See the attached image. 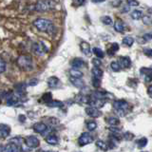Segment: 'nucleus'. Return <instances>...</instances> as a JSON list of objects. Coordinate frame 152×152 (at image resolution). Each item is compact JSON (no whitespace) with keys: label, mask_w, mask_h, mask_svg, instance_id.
I'll return each instance as SVG.
<instances>
[{"label":"nucleus","mask_w":152,"mask_h":152,"mask_svg":"<svg viewBox=\"0 0 152 152\" xmlns=\"http://www.w3.org/2000/svg\"><path fill=\"white\" fill-rule=\"evenodd\" d=\"M33 25H34V27L38 31H40L42 32H48V33H50V34H53L55 32L53 23L50 20H48V19L38 18L33 22Z\"/></svg>","instance_id":"obj_1"},{"label":"nucleus","mask_w":152,"mask_h":152,"mask_svg":"<svg viewBox=\"0 0 152 152\" xmlns=\"http://www.w3.org/2000/svg\"><path fill=\"white\" fill-rule=\"evenodd\" d=\"M17 65L22 70L30 71L33 69L32 58L30 55H21L17 59Z\"/></svg>","instance_id":"obj_2"},{"label":"nucleus","mask_w":152,"mask_h":152,"mask_svg":"<svg viewBox=\"0 0 152 152\" xmlns=\"http://www.w3.org/2000/svg\"><path fill=\"white\" fill-rule=\"evenodd\" d=\"M113 107L115 108L116 112L119 114V116L121 117L126 116V113L130 109V104L126 100H117V101L113 103Z\"/></svg>","instance_id":"obj_3"},{"label":"nucleus","mask_w":152,"mask_h":152,"mask_svg":"<svg viewBox=\"0 0 152 152\" xmlns=\"http://www.w3.org/2000/svg\"><path fill=\"white\" fill-rule=\"evenodd\" d=\"M56 6V2L54 0H40L35 5V11L37 12H48L53 10Z\"/></svg>","instance_id":"obj_4"},{"label":"nucleus","mask_w":152,"mask_h":152,"mask_svg":"<svg viewBox=\"0 0 152 152\" xmlns=\"http://www.w3.org/2000/svg\"><path fill=\"white\" fill-rule=\"evenodd\" d=\"M93 141H94L93 137L90 135L88 132H84L79 137L78 144L80 146H84V145H87L88 144H91Z\"/></svg>","instance_id":"obj_5"},{"label":"nucleus","mask_w":152,"mask_h":152,"mask_svg":"<svg viewBox=\"0 0 152 152\" xmlns=\"http://www.w3.org/2000/svg\"><path fill=\"white\" fill-rule=\"evenodd\" d=\"M25 145L30 148H36L40 145V141L36 136L31 135L25 138Z\"/></svg>","instance_id":"obj_6"},{"label":"nucleus","mask_w":152,"mask_h":152,"mask_svg":"<svg viewBox=\"0 0 152 152\" xmlns=\"http://www.w3.org/2000/svg\"><path fill=\"white\" fill-rule=\"evenodd\" d=\"M86 113L87 115H88L89 117L92 118H99L102 116V111L100 110L98 107H95L93 106H89L88 107H86Z\"/></svg>","instance_id":"obj_7"},{"label":"nucleus","mask_w":152,"mask_h":152,"mask_svg":"<svg viewBox=\"0 0 152 152\" xmlns=\"http://www.w3.org/2000/svg\"><path fill=\"white\" fill-rule=\"evenodd\" d=\"M32 51L34 52L35 54H37V55H42L43 53H44V52L49 51V50H48V48L45 46L44 43L40 42V43H35V44L33 45Z\"/></svg>","instance_id":"obj_8"},{"label":"nucleus","mask_w":152,"mask_h":152,"mask_svg":"<svg viewBox=\"0 0 152 152\" xmlns=\"http://www.w3.org/2000/svg\"><path fill=\"white\" fill-rule=\"evenodd\" d=\"M32 129L36 133H39V134H45L47 131H50V130H48L49 127H48V126L44 123H35L34 125L32 126Z\"/></svg>","instance_id":"obj_9"},{"label":"nucleus","mask_w":152,"mask_h":152,"mask_svg":"<svg viewBox=\"0 0 152 152\" xmlns=\"http://www.w3.org/2000/svg\"><path fill=\"white\" fill-rule=\"evenodd\" d=\"M21 150L22 149L20 148V145L12 142H10L2 149V151H5V152H16V151H21Z\"/></svg>","instance_id":"obj_10"},{"label":"nucleus","mask_w":152,"mask_h":152,"mask_svg":"<svg viewBox=\"0 0 152 152\" xmlns=\"http://www.w3.org/2000/svg\"><path fill=\"white\" fill-rule=\"evenodd\" d=\"M69 82L72 84L75 88H77L82 89V88H86V84H85L84 81L82 80V78H76V77H72V76H70V77H69Z\"/></svg>","instance_id":"obj_11"},{"label":"nucleus","mask_w":152,"mask_h":152,"mask_svg":"<svg viewBox=\"0 0 152 152\" xmlns=\"http://www.w3.org/2000/svg\"><path fill=\"white\" fill-rule=\"evenodd\" d=\"M118 63L120 65L121 68L128 69V68H130V66H131V60L129 57H127V56H121V57H119Z\"/></svg>","instance_id":"obj_12"},{"label":"nucleus","mask_w":152,"mask_h":152,"mask_svg":"<svg viewBox=\"0 0 152 152\" xmlns=\"http://www.w3.org/2000/svg\"><path fill=\"white\" fill-rule=\"evenodd\" d=\"M48 85L50 88H57L61 86V81L56 76H51L48 79Z\"/></svg>","instance_id":"obj_13"},{"label":"nucleus","mask_w":152,"mask_h":152,"mask_svg":"<svg viewBox=\"0 0 152 152\" xmlns=\"http://www.w3.org/2000/svg\"><path fill=\"white\" fill-rule=\"evenodd\" d=\"M11 134V126L5 124H0V136L2 138H7Z\"/></svg>","instance_id":"obj_14"},{"label":"nucleus","mask_w":152,"mask_h":152,"mask_svg":"<svg viewBox=\"0 0 152 152\" xmlns=\"http://www.w3.org/2000/svg\"><path fill=\"white\" fill-rule=\"evenodd\" d=\"M119 50V45L118 43H112L109 45V47H107V52L109 56H113L115 54V52Z\"/></svg>","instance_id":"obj_15"},{"label":"nucleus","mask_w":152,"mask_h":152,"mask_svg":"<svg viewBox=\"0 0 152 152\" xmlns=\"http://www.w3.org/2000/svg\"><path fill=\"white\" fill-rule=\"evenodd\" d=\"M80 49H81V51L83 52L84 54L86 55H90V53H91V49H90V46L88 42H82L80 44Z\"/></svg>","instance_id":"obj_16"},{"label":"nucleus","mask_w":152,"mask_h":152,"mask_svg":"<svg viewBox=\"0 0 152 152\" xmlns=\"http://www.w3.org/2000/svg\"><path fill=\"white\" fill-rule=\"evenodd\" d=\"M45 141L48 142L49 145H55L58 144V137H57L56 135L54 134H49V135H47L46 138H45Z\"/></svg>","instance_id":"obj_17"},{"label":"nucleus","mask_w":152,"mask_h":152,"mask_svg":"<svg viewBox=\"0 0 152 152\" xmlns=\"http://www.w3.org/2000/svg\"><path fill=\"white\" fill-rule=\"evenodd\" d=\"M19 102V96L15 94L11 93L10 94V97L7 98V104L8 106H15L16 104Z\"/></svg>","instance_id":"obj_18"},{"label":"nucleus","mask_w":152,"mask_h":152,"mask_svg":"<svg viewBox=\"0 0 152 152\" xmlns=\"http://www.w3.org/2000/svg\"><path fill=\"white\" fill-rule=\"evenodd\" d=\"M71 66L75 69H80L84 66V60L81 58H74L70 63Z\"/></svg>","instance_id":"obj_19"},{"label":"nucleus","mask_w":152,"mask_h":152,"mask_svg":"<svg viewBox=\"0 0 152 152\" xmlns=\"http://www.w3.org/2000/svg\"><path fill=\"white\" fill-rule=\"evenodd\" d=\"M91 72H92L93 77L100 78V79L103 77V74H104L103 70L100 69V66H93V68L91 69Z\"/></svg>","instance_id":"obj_20"},{"label":"nucleus","mask_w":152,"mask_h":152,"mask_svg":"<svg viewBox=\"0 0 152 152\" xmlns=\"http://www.w3.org/2000/svg\"><path fill=\"white\" fill-rule=\"evenodd\" d=\"M114 30L118 32H123L124 30H125V24H124V22L120 20V19H118L115 24H114Z\"/></svg>","instance_id":"obj_21"},{"label":"nucleus","mask_w":152,"mask_h":152,"mask_svg":"<svg viewBox=\"0 0 152 152\" xmlns=\"http://www.w3.org/2000/svg\"><path fill=\"white\" fill-rule=\"evenodd\" d=\"M69 74H70V76L76 77V78H82L84 76V73L82 72V71L79 70L78 69H75V68H72V69H69Z\"/></svg>","instance_id":"obj_22"},{"label":"nucleus","mask_w":152,"mask_h":152,"mask_svg":"<svg viewBox=\"0 0 152 152\" xmlns=\"http://www.w3.org/2000/svg\"><path fill=\"white\" fill-rule=\"evenodd\" d=\"M46 104L50 107H62L64 106V104L62 102L57 101V100H53V99H52L51 101H50L49 103H47Z\"/></svg>","instance_id":"obj_23"},{"label":"nucleus","mask_w":152,"mask_h":152,"mask_svg":"<svg viewBox=\"0 0 152 152\" xmlns=\"http://www.w3.org/2000/svg\"><path fill=\"white\" fill-rule=\"evenodd\" d=\"M95 145H96V146L98 147V148L102 149V150H107L108 149L107 144L106 142H104V141L98 140V141H96V142H95Z\"/></svg>","instance_id":"obj_24"},{"label":"nucleus","mask_w":152,"mask_h":152,"mask_svg":"<svg viewBox=\"0 0 152 152\" xmlns=\"http://www.w3.org/2000/svg\"><path fill=\"white\" fill-rule=\"evenodd\" d=\"M107 123L108 124L109 126H118L120 124V120L116 117H109L107 119Z\"/></svg>","instance_id":"obj_25"},{"label":"nucleus","mask_w":152,"mask_h":152,"mask_svg":"<svg viewBox=\"0 0 152 152\" xmlns=\"http://www.w3.org/2000/svg\"><path fill=\"white\" fill-rule=\"evenodd\" d=\"M130 16L132 19H134V20H139L142 17V12L141 11H138V10H135V11H133L130 14Z\"/></svg>","instance_id":"obj_26"},{"label":"nucleus","mask_w":152,"mask_h":152,"mask_svg":"<svg viewBox=\"0 0 152 152\" xmlns=\"http://www.w3.org/2000/svg\"><path fill=\"white\" fill-rule=\"evenodd\" d=\"M133 43H134V39L131 36H126L123 39V44L127 47H131L133 45Z\"/></svg>","instance_id":"obj_27"},{"label":"nucleus","mask_w":152,"mask_h":152,"mask_svg":"<svg viewBox=\"0 0 152 152\" xmlns=\"http://www.w3.org/2000/svg\"><path fill=\"white\" fill-rule=\"evenodd\" d=\"M92 51H93V53L96 55L97 58H104V51L102 50H100L99 48H93Z\"/></svg>","instance_id":"obj_28"},{"label":"nucleus","mask_w":152,"mask_h":152,"mask_svg":"<svg viewBox=\"0 0 152 152\" xmlns=\"http://www.w3.org/2000/svg\"><path fill=\"white\" fill-rule=\"evenodd\" d=\"M110 68H111V69H112L113 71H115V72H119V71H120L121 69H122L117 61H113V62H111Z\"/></svg>","instance_id":"obj_29"},{"label":"nucleus","mask_w":152,"mask_h":152,"mask_svg":"<svg viewBox=\"0 0 152 152\" xmlns=\"http://www.w3.org/2000/svg\"><path fill=\"white\" fill-rule=\"evenodd\" d=\"M147 144V138L145 137H142V138H140L139 140L137 141V145L142 148V147H145Z\"/></svg>","instance_id":"obj_30"},{"label":"nucleus","mask_w":152,"mask_h":152,"mask_svg":"<svg viewBox=\"0 0 152 152\" xmlns=\"http://www.w3.org/2000/svg\"><path fill=\"white\" fill-rule=\"evenodd\" d=\"M41 100L44 103H49L50 101H51L52 100V95H51V93H50V92H47V93H45V94H43V96H42V98H41Z\"/></svg>","instance_id":"obj_31"},{"label":"nucleus","mask_w":152,"mask_h":152,"mask_svg":"<svg viewBox=\"0 0 152 152\" xmlns=\"http://www.w3.org/2000/svg\"><path fill=\"white\" fill-rule=\"evenodd\" d=\"M101 21L104 24V25H111V24L113 23L112 19L110 16H107V15H104L101 18Z\"/></svg>","instance_id":"obj_32"},{"label":"nucleus","mask_w":152,"mask_h":152,"mask_svg":"<svg viewBox=\"0 0 152 152\" xmlns=\"http://www.w3.org/2000/svg\"><path fill=\"white\" fill-rule=\"evenodd\" d=\"M87 127H88V130H94L95 128L97 127V124H96V122H94V121H89V122H88L87 123Z\"/></svg>","instance_id":"obj_33"},{"label":"nucleus","mask_w":152,"mask_h":152,"mask_svg":"<svg viewBox=\"0 0 152 152\" xmlns=\"http://www.w3.org/2000/svg\"><path fill=\"white\" fill-rule=\"evenodd\" d=\"M6 70V62L0 56V73H3Z\"/></svg>","instance_id":"obj_34"},{"label":"nucleus","mask_w":152,"mask_h":152,"mask_svg":"<svg viewBox=\"0 0 152 152\" xmlns=\"http://www.w3.org/2000/svg\"><path fill=\"white\" fill-rule=\"evenodd\" d=\"M92 85H93L94 88H99L100 86H101V79L93 77V79H92Z\"/></svg>","instance_id":"obj_35"},{"label":"nucleus","mask_w":152,"mask_h":152,"mask_svg":"<svg viewBox=\"0 0 152 152\" xmlns=\"http://www.w3.org/2000/svg\"><path fill=\"white\" fill-rule=\"evenodd\" d=\"M133 137H134V135L132 134V133L130 132H126L125 134L123 135V138L125 140H127V141H129V140H132L133 139Z\"/></svg>","instance_id":"obj_36"},{"label":"nucleus","mask_w":152,"mask_h":152,"mask_svg":"<svg viewBox=\"0 0 152 152\" xmlns=\"http://www.w3.org/2000/svg\"><path fill=\"white\" fill-rule=\"evenodd\" d=\"M91 62L94 66H101V65H102V62L100 60V58H93L91 60Z\"/></svg>","instance_id":"obj_37"},{"label":"nucleus","mask_w":152,"mask_h":152,"mask_svg":"<svg viewBox=\"0 0 152 152\" xmlns=\"http://www.w3.org/2000/svg\"><path fill=\"white\" fill-rule=\"evenodd\" d=\"M108 130H110L113 133H120L121 132V130L119 129L118 127H115V126H110L108 127Z\"/></svg>","instance_id":"obj_38"},{"label":"nucleus","mask_w":152,"mask_h":152,"mask_svg":"<svg viewBox=\"0 0 152 152\" xmlns=\"http://www.w3.org/2000/svg\"><path fill=\"white\" fill-rule=\"evenodd\" d=\"M127 4L129 5V6H139V2L137 1V0H128L127 1Z\"/></svg>","instance_id":"obj_39"},{"label":"nucleus","mask_w":152,"mask_h":152,"mask_svg":"<svg viewBox=\"0 0 152 152\" xmlns=\"http://www.w3.org/2000/svg\"><path fill=\"white\" fill-rule=\"evenodd\" d=\"M144 23L146 24V25H150V24H151V18L149 16L144 17Z\"/></svg>","instance_id":"obj_40"},{"label":"nucleus","mask_w":152,"mask_h":152,"mask_svg":"<svg viewBox=\"0 0 152 152\" xmlns=\"http://www.w3.org/2000/svg\"><path fill=\"white\" fill-rule=\"evenodd\" d=\"M145 40H151L152 39V36H151V33H145V34L142 36Z\"/></svg>","instance_id":"obj_41"},{"label":"nucleus","mask_w":152,"mask_h":152,"mask_svg":"<svg viewBox=\"0 0 152 152\" xmlns=\"http://www.w3.org/2000/svg\"><path fill=\"white\" fill-rule=\"evenodd\" d=\"M38 84V80L37 79H32L30 81V83H28V86H36Z\"/></svg>","instance_id":"obj_42"},{"label":"nucleus","mask_w":152,"mask_h":152,"mask_svg":"<svg viewBox=\"0 0 152 152\" xmlns=\"http://www.w3.org/2000/svg\"><path fill=\"white\" fill-rule=\"evenodd\" d=\"M144 52H145V53L147 55V56H148V57H151V49H145V50H144Z\"/></svg>","instance_id":"obj_43"},{"label":"nucleus","mask_w":152,"mask_h":152,"mask_svg":"<svg viewBox=\"0 0 152 152\" xmlns=\"http://www.w3.org/2000/svg\"><path fill=\"white\" fill-rule=\"evenodd\" d=\"M86 2V0H75V3L78 5V6H81V5H83L85 4Z\"/></svg>","instance_id":"obj_44"},{"label":"nucleus","mask_w":152,"mask_h":152,"mask_svg":"<svg viewBox=\"0 0 152 152\" xmlns=\"http://www.w3.org/2000/svg\"><path fill=\"white\" fill-rule=\"evenodd\" d=\"M91 1L93 3H103V2L106 1V0H91Z\"/></svg>","instance_id":"obj_45"},{"label":"nucleus","mask_w":152,"mask_h":152,"mask_svg":"<svg viewBox=\"0 0 152 152\" xmlns=\"http://www.w3.org/2000/svg\"><path fill=\"white\" fill-rule=\"evenodd\" d=\"M19 120H20L21 122H24V121L26 120V117L24 116V115H20V116H19Z\"/></svg>","instance_id":"obj_46"},{"label":"nucleus","mask_w":152,"mask_h":152,"mask_svg":"<svg viewBox=\"0 0 152 152\" xmlns=\"http://www.w3.org/2000/svg\"><path fill=\"white\" fill-rule=\"evenodd\" d=\"M151 89H152V86H149L148 87V90H147V93H148V95L151 97Z\"/></svg>","instance_id":"obj_47"},{"label":"nucleus","mask_w":152,"mask_h":152,"mask_svg":"<svg viewBox=\"0 0 152 152\" xmlns=\"http://www.w3.org/2000/svg\"><path fill=\"white\" fill-rule=\"evenodd\" d=\"M0 104H1V97H0Z\"/></svg>","instance_id":"obj_48"}]
</instances>
